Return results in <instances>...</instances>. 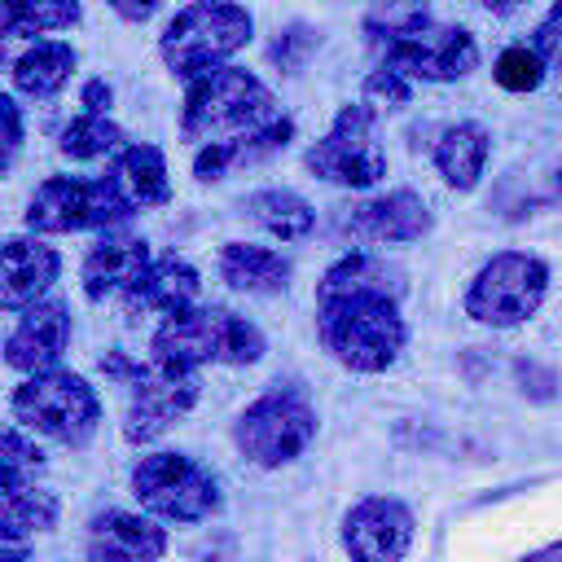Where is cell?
Wrapping results in <instances>:
<instances>
[{
    "label": "cell",
    "instance_id": "1",
    "mask_svg": "<svg viewBox=\"0 0 562 562\" xmlns=\"http://www.w3.org/2000/svg\"><path fill=\"white\" fill-rule=\"evenodd\" d=\"M316 334H321V347L356 373L391 369L408 338L400 303L386 290L316 294Z\"/></svg>",
    "mask_w": 562,
    "mask_h": 562
},
{
    "label": "cell",
    "instance_id": "2",
    "mask_svg": "<svg viewBox=\"0 0 562 562\" xmlns=\"http://www.w3.org/2000/svg\"><path fill=\"white\" fill-rule=\"evenodd\" d=\"M369 44L382 53V66L404 79L448 83L479 66V44L470 31L435 22L426 9H386L364 22Z\"/></svg>",
    "mask_w": 562,
    "mask_h": 562
},
{
    "label": "cell",
    "instance_id": "3",
    "mask_svg": "<svg viewBox=\"0 0 562 562\" xmlns=\"http://www.w3.org/2000/svg\"><path fill=\"white\" fill-rule=\"evenodd\" d=\"M263 334L224 307H184L154 329V360L167 373H193L198 364H255Z\"/></svg>",
    "mask_w": 562,
    "mask_h": 562
},
{
    "label": "cell",
    "instance_id": "4",
    "mask_svg": "<svg viewBox=\"0 0 562 562\" xmlns=\"http://www.w3.org/2000/svg\"><path fill=\"white\" fill-rule=\"evenodd\" d=\"M272 123V92L237 66H220L202 79H193L180 132L184 140H206V145H228L241 140L259 127Z\"/></svg>",
    "mask_w": 562,
    "mask_h": 562
},
{
    "label": "cell",
    "instance_id": "5",
    "mask_svg": "<svg viewBox=\"0 0 562 562\" xmlns=\"http://www.w3.org/2000/svg\"><path fill=\"white\" fill-rule=\"evenodd\" d=\"M250 40V13L241 4H189L162 31V57L176 75L202 79L220 70Z\"/></svg>",
    "mask_w": 562,
    "mask_h": 562
},
{
    "label": "cell",
    "instance_id": "6",
    "mask_svg": "<svg viewBox=\"0 0 562 562\" xmlns=\"http://www.w3.org/2000/svg\"><path fill=\"white\" fill-rule=\"evenodd\" d=\"M544 290H549L544 259H536L527 250H505V255H492L474 272L470 290H465V312L479 325L509 329V325H522L544 303Z\"/></svg>",
    "mask_w": 562,
    "mask_h": 562
},
{
    "label": "cell",
    "instance_id": "7",
    "mask_svg": "<svg viewBox=\"0 0 562 562\" xmlns=\"http://www.w3.org/2000/svg\"><path fill=\"white\" fill-rule=\"evenodd\" d=\"M13 413L26 426L53 435L57 443H83L101 422V400L79 373L48 369V373L26 378L13 391Z\"/></svg>",
    "mask_w": 562,
    "mask_h": 562
},
{
    "label": "cell",
    "instance_id": "8",
    "mask_svg": "<svg viewBox=\"0 0 562 562\" xmlns=\"http://www.w3.org/2000/svg\"><path fill=\"white\" fill-rule=\"evenodd\" d=\"M312 435H316V413H312V404L299 391H268V395H259L237 417V426H233L237 448L255 465H263V470L294 461L312 443Z\"/></svg>",
    "mask_w": 562,
    "mask_h": 562
},
{
    "label": "cell",
    "instance_id": "9",
    "mask_svg": "<svg viewBox=\"0 0 562 562\" xmlns=\"http://www.w3.org/2000/svg\"><path fill=\"white\" fill-rule=\"evenodd\" d=\"M132 215V202L123 198V189L114 184V176H97V180H70V176H53L35 189L31 206H26V224L35 233H75V228H101V224H119Z\"/></svg>",
    "mask_w": 562,
    "mask_h": 562
},
{
    "label": "cell",
    "instance_id": "10",
    "mask_svg": "<svg viewBox=\"0 0 562 562\" xmlns=\"http://www.w3.org/2000/svg\"><path fill=\"white\" fill-rule=\"evenodd\" d=\"M132 492L149 514L171 518V522H198V518H211L220 509L215 479L180 452L140 457V465L132 470Z\"/></svg>",
    "mask_w": 562,
    "mask_h": 562
},
{
    "label": "cell",
    "instance_id": "11",
    "mask_svg": "<svg viewBox=\"0 0 562 562\" xmlns=\"http://www.w3.org/2000/svg\"><path fill=\"white\" fill-rule=\"evenodd\" d=\"M307 171L334 184H351V189H369L386 176V154L373 140V105L356 101L342 105L334 127L307 149Z\"/></svg>",
    "mask_w": 562,
    "mask_h": 562
},
{
    "label": "cell",
    "instance_id": "12",
    "mask_svg": "<svg viewBox=\"0 0 562 562\" xmlns=\"http://www.w3.org/2000/svg\"><path fill=\"white\" fill-rule=\"evenodd\" d=\"M342 544L351 562H404L413 544L408 505L395 496H364L342 522Z\"/></svg>",
    "mask_w": 562,
    "mask_h": 562
},
{
    "label": "cell",
    "instance_id": "13",
    "mask_svg": "<svg viewBox=\"0 0 562 562\" xmlns=\"http://www.w3.org/2000/svg\"><path fill=\"white\" fill-rule=\"evenodd\" d=\"M198 400V378L193 373H140L132 382V400H127V417H123V435L132 443H149L158 439L176 417H184Z\"/></svg>",
    "mask_w": 562,
    "mask_h": 562
},
{
    "label": "cell",
    "instance_id": "14",
    "mask_svg": "<svg viewBox=\"0 0 562 562\" xmlns=\"http://www.w3.org/2000/svg\"><path fill=\"white\" fill-rule=\"evenodd\" d=\"M430 224H435V215L413 189L369 198L360 206H347V215H342V228L364 241H417L430 233Z\"/></svg>",
    "mask_w": 562,
    "mask_h": 562
},
{
    "label": "cell",
    "instance_id": "15",
    "mask_svg": "<svg viewBox=\"0 0 562 562\" xmlns=\"http://www.w3.org/2000/svg\"><path fill=\"white\" fill-rule=\"evenodd\" d=\"M167 553V531L140 514L105 509L88 527V562H158Z\"/></svg>",
    "mask_w": 562,
    "mask_h": 562
},
{
    "label": "cell",
    "instance_id": "16",
    "mask_svg": "<svg viewBox=\"0 0 562 562\" xmlns=\"http://www.w3.org/2000/svg\"><path fill=\"white\" fill-rule=\"evenodd\" d=\"M57 250L31 237H13L0 246V312L35 307V299L57 281Z\"/></svg>",
    "mask_w": 562,
    "mask_h": 562
},
{
    "label": "cell",
    "instance_id": "17",
    "mask_svg": "<svg viewBox=\"0 0 562 562\" xmlns=\"http://www.w3.org/2000/svg\"><path fill=\"white\" fill-rule=\"evenodd\" d=\"M66 338H70V316L61 303H35L22 325L9 334L4 342V360L13 369H26V373H48V364L66 351Z\"/></svg>",
    "mask_w": 562,
    "mask_h": 562
},
{
    "label": "cell",
    "instance_id": "18",
    "mask_svg": "<svg viewBox=\"0 0 562 562\" xmlns=\"http://www.w3.org/2000/svg\"><path fill=\"white\" fill-rule=\"evenodd\" d=\"M149 246L136 241V237H114V241H101L88 250L83 259V290L88 299H105L114 290H132L145 268H149Z\"/></svg>",
    "mask_w": 562,
    "mask_h": 562
},
{
    "label": "cell",
    "instance_id": "19",
    "mask_svg": "<svg viewBox=\"0 0 562 562\" xmlns=\"http://www.w3.org/2000/svg\"><path fill=\"white\" fill-rule=\"evenodd\" d=\"M193 299H198V272L184 259L167 255V259H154L145 268V277L127 290V312L140 307V312H167V316H176Z\"/></svg>",
    "mask_w": 562,
    "mask_h": 562
},
{
    "label": "cell",
    "instance_id": "20",
    "mask_svg": "<svg viewBox=\"0 0 562 562\" xmlns=\"http://www.w3.org/2000/svg\"><path fill=\"white\" fill-rule=\"evenodd\" d=\"M220 277L233 285V290H246V294H277L285 290L290 281V263L268 250V246H246V241H228L220 250Z\"/></svg>",
    "mask_w": 562,
    "mask_h": 562
},
{
    "label": "cell",
    "instance_id": "21",
    "mask_svg": "<svg viewBox=\"0 0 562 562\" xmlns=\"http://www.w3.org/2000/svg\"><path fill=\"white\" fill-rule=\"evenodd\" d=\"M487 162V132L479 123H452L439 140H435V167L452 189H474Z\"/></svg>",
    "mask_w": 562,
    "mask_h": 562
},
{
    "label": "cell",
    "instance_id": "22",
    "mask_svg": "<svg viewBox=\"0 0 562 562\" xmlns=\"http://www.w3.org/2000/svg\"><path fill=\"white\" fill-rule=\"evenodd\" d=\"M114 184L123 189V198L132 206H162L171 198L167 162L154 145H127L114 162Z\"/></svg>",
    "mask_w": 562,
    "mask_h": 562
},
{
    "label": "cell",
    "instance_id": "23",
    "mask_svg": "<svg viewBox=\"0 0 562 562\" xmlns=\"http://www.w3.org/2000/svg\"><path fill=\"white\" fill-rule=\"evenodd\" d=\"M290 132H294L290 119H272L268 127H259V132H250V136H241V140L206 145V149L193 158V171H198V180H215V176H220L224 167H233V162H255V158L277 154V149L290 140Z\"/></svg>",
    "mask_w": 562,
    "mask_h": 562
},
{
    "label": "cell",
    "instance_id": "24",
    "mask_svg": "<svg viewBox=\"0 0 562 562\" xmlns=\"http://www.w3.org/2000/svg\"><path fill=\"white\" fill-rule=\"evenodd\" d=\"M342 290H386V294L400 299L404 281H400V268H391L386 259L356 250V255L338 259V263L321 277V285H316V294H342Z\"/></svg>",
    "mask_w": 562,
    "mask_h": 562
},
{
    "label": "cell",
    "instance_id": "25",
    "mask_svg": "<svg viewBox=\"0 0 562 562\" xmlns=\"http://www.w3.org/2000/svg\"><path fill=\"white\" fill-rule=\"evenodd\" d=\"M246 206H250V215H255L272 237H281V241H299V237H307L312 224H316V211H312L299 193H290V189H259Z\"/></svg>",
    "mask_w": 562,
    "mask_h": 562
},
{
    "label": "cell",
    "instance_id": "26",
    "mask_svg": "<svg viewBox=\"0 0 562 562\" xmlns=\"http://www.w3.org/2000/svg\"><path fill=\"white\" fill-rule=\"evenodd\" d=\"M57 522V501L31 483H0V531L26 536L48 531Z\"/></svg>",
    "mask_w": 562,
    "mask_h": 562
},
{
    "label": "cell",
    "instance_id": "27",
    "mask_svg": "<svg viewBox=\"0 0 562 562\" xmlns=\"http://www.w3.org/2000/svg\"><path fill=\"white\" fill-rule=\"evenodd\" d=\"M70 70H75L70 44H35V48H26V53L18 57L13 83H18L22 92H31V97H48V92H57V88L70 79Z\"/></svg>",
    "mask_w": 562,
    "mask_h": 562
},
{
    "label": "cell",
    "instance_id": "28",
    "mask_svg": "<svg viewBox=\"0 0 562 562\" xmlns=\"http://www.w3.org/2000/svg\"><path fill=\"white\" fill-rule=\"evenodd\" d=\"M75 22H79V4H66V0H0L4 35H40Z\"/></svg>",
    "mask_w": 562,
    "mask_h": 562
},
{
    "label": "cell",
    "instance_id": "29",
    "mask_svg": "<svg viewBox=\"0 0 562 562\" xmlns=\"http://www.w3.org/2000/svg\"><path fill=\"white\" fill-rule=\"evenodd\" d=\"M57 145H61L66 158H97V154L119 149V145H123V132H119L105 114H83V119H75V123L61 132Z\"/></svg>",
    "mask_w": 562,
    "mask_h": 562
},
{
    "label": "cell",
    "instance_id": "30",
    "mask_svg": "<svg viewBox=\"0 0 562 562\" xmlns=\"http://www.w3.org/2000/svg\"><path fill=\"white\" fill-rule=\"evenodd\" d=\"M544 70H549V66L540 61V53H536L531 44H514V48H505V53L496 57V83L509 88V92H531V88H540Z\"/></svg>",
    "mask_w": 562,
    "mask_h": 562
},
{
    "label": "cell",
    "instance_id": "31",
    "mask_svg": "<svg viewBox=\"0 0 562 562\" xmlns=\"http://www.w3.org/2000/svg\"><path fill=\"white\" fill-rule=\"evenodd\" d=\"M44 465V452L13 430H0V483H26Z\"/></svg>",
    "mask_w": 562,
    "mask_h": 562
},
{
    "label": "cell",
    "instance_id": "32",
    "mask_svg": "<svg viewBox=\"0 0 562 562\" xmlns=\"http://www.w3.org/2000/svg\"><path fill=\"white\" fill-rule=\"evenodd\" d=\"M364 97H378V101H386L391 110H400V105H408L413 88H408V79H404V75H395V70L378 66V70L364 79Z\"/></svg>",
    "mask_w": 562,
    "mask_h": 562
},
{
    "label": "cell",
    "instance_id": "33",
    "mask_svg": "<svg viewBox=\"0 0 562 562\" xmlns=\"http://www.w3.org/2000/svg\"><path fill=\"white\" fill-rule=\"evenodd\" d=\"M18 145H22V114H18V105L0 92V171H9Z\"/></svg>",
    "mask_w": 562,
    "mask_h": 562
},
{
    "label": "cell",
    "instance_id": "34",
    "mask_svg": "<svg viewBox=\"0 0 562 562\" xmlns=\"http://www.w3.org/2000/svg\"><path fill=\"white\" fill-rule=\"evenodd\" d=\"M531 48L540 53L544 66H549L553 57H562V4H553V9L544 13V22H540L536 35H531Z\"/></svg>",
    "mask_w": 562,
    "mask_h": 562
},
{
    "label": "cell",
    "instance_id": "35",
    "mask_svg": "<svg viewBox=\"0 0 562 562\" xmlns=\"http://www.w3.org/2000/svg\"><path fill=\"white\" fill-rule=\"evenodd\" d=\"M312 44H316V35H312L307 26H290V31L272 44V61H281V70H294Z\"/></svg>",
    "mask_w": 562,
    "mask_h": 562
},
{
    "label": "cell",
    "instance_id": "36",
    "mask_svg": "<svg viewBox=\"0 0 562 562\" xmlns=\"http://www.w3.org/2000/svg\"><path fill=\"white\" fill-rule=\"evenodd\" d=\"M83 105H88V114H101V110L110 105V83H105V79H92V83L83 88Z\"/></svg>",
    "mask_w": 562,
    "mask_h": 562
},
{
    "label": "cell",
    "instance_id": "37",
    "mask_svg": "<svg viewBox=\"0 0 562 562\" xmlns=\"http://www.w3.org/2000/svg\"><path fill=\"white\" fill-rule=\"evenodd\" d=\"M26 558H31L26 540H22V536H9V531H0V562H26Z\"/></svg>",
    "mask_w": 562,
    "mask_h": 562
},
{
    "label": "cell",
    "instance_id": "38",
    "mask_svg": "<svg viewBox=\"0 0 562 562\" xmlns=\"http://www.w3.org/2000/svg\"><path fill=\"white\" fill-rule=\"evenodd\" d=\"M522 562H562V540H558V544H544L540 553H531V558H522Z\"/></svg>",
    "mask_w": 562,
    "mask_h": 562
},
{
    "label": "cell",
    "instance_id": "39",
    "mask_svg": "<svg viewBox=\"0 0 562 562\" xmlns=\"http://www.w3.org/2000/svg\"><path fill=\"white\" fill-rule=\"evenodd\" d=\"M114 9H119L123 18H149V13H154V4H149V0H145V4H114Z\"/></svg>",
    "mask_w": 562,
    "mask_h": 562
},
{
    "label": "cell",
    "instance_id": "40",
    "mask_svg": "<svg viewBox=\"0 0 562 562\" xmlns=\"http://www.w3.org/2000/svg\"><path fill=\"white\" fill-rule=\"evenodd\" d=\"M553 198L562 202V171H558V180H553Z\"/></svg>",
    "mask_w": 562,
    "mask_h": 562
},
{
    "label": "cell",
    "instance_id": "41",
    "mask_svg": "<svg viewBox=\"0 0 562 562\" xmlns=\"http://www.w3.org/2000/svg\"><path fill=\"white\" fill-rule=\"evenodd\" d=\"M0 61H4V44H0Z\"/></svg>",
    "mask_w": 562,
    "mask_h": 562
}]
</instances>
